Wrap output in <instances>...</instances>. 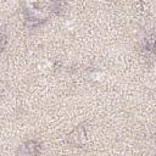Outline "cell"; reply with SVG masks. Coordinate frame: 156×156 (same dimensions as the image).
I'll list each match as a JSON object with an SVG mask.
<instances>
[{
    "instance_id": "6da1fadb",
    "label": "cell",
    "mask_w": 156,
    "mask_h": 156,
    "mask_svg": "<svg viewBox=\"0 0 156 156\" xmlns=\"http://www.w3.org/2000/svg\"><path fill=\"white\" fill-rule=\"evenodd\" d=\"M85 134H84V130L83 128H77L76 130L72 132V134L69 135V140L71 143H73L74 145H82L84 141H85Z\"/></svg>"
}]
</instances>
